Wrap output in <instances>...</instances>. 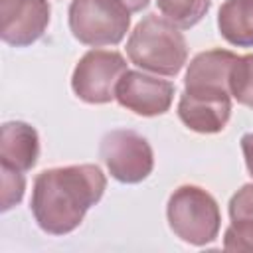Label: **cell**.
<instances>
[{
	"label": "cell",
	"instance_id": "obj_4",
	"mask_svg": "<svg viewBox=\"0 0 253 253\" xmlns=\"http://www.w3.org/2000/svg\"><path fill=\"white\" fill-rule=\"evenodd\" d=\"M69 30L91 47L117 45L130 28V12L119 0H71Z\"/></svg>",
	"mask_w": 253,
	"mask_h": 253
},
{
	"label": "cell",
	"instance_id": "obj_18",
	"mask_svg": "<svg viewBox=\"0 0 253 253\" xmlns=\"http://www.w3.org/2000/svg\"><path fill=\"white\" fill-rule=\"evenodd\" d=\"M241 150H243V158H245V166L253 178V132H245L241 136Z\"/></svg>",
	"mask_w": 253,
	"mask_h": 253
},
{
	"label": "cell",
	"instance_id": "obj_1",
	"mask_svg": "<svg viewBox=\"0 0 253 253\" xmlns=\"http://www.w3.org/2000/svg\"><path fill=\"white\" fill-rule=\"evenodd\" d=\"M107 188V178L97 164H73L43 170L36 176L30 210L38 225L49 235L77 229Z\"/></svg>",
	"mask_w": 253,
	"mask_h": 253
},
{
	"label": "cell",
	"instance_id": "obj_8",
	"mask_svg": "<svg viewBox=\"0 0 253 253\" xmlns=\"http://www.w3.org/2000/svg\"><path fill=\"white\" fill-rule=\"evenodd\" d=\"M237 55L229 49H208L198 53L186 71L184 93L198 99H231L229 73Z\"/></svg>",
	"mask_w": 253,
	"mask_h": 253
},
{
	"label": "cell",
	"instance_id": "obj_9",
	"mask_svg": "<svg viewBox=\"0 0 253 253\" xmlns=\"http://www.w3.org/2000/svg\"><path fill=\"white\" fill-rule=\"evenodd\" d=\"M49 16L47 0H0V38L14 47L32 45L45 34Z\"/></svg>",
	"mask_w": 253,
	"mask_h": 253
},
{
	"label": "cell",
	"instance_id": "obj_3",
	"mask_svg": "<svg viewBox=\"0 0 253 253\" xmlns=\"http://www.w3.org/2000/svg\"><path fill=\"white\" fill-rule=\"evenodd\" d=\"M166 217L176 237L198 247L211 243L221 227V213L215 198L194 184H184L172 192L166 206Z\"/></svg>",
	"mask_w": 253,
	"mask_h": 253
},
{
	"label": "cell",
	"instance_id": "obj_17",
	"mask_svg": "<svg viewBox=\"0 0 253 253\" xmlns=\"http://www.w3.org/2000/svg\"><path fill=\"white\" fill-rule=\"evenodd\" d=\"M223 249L227 251H253V227L229 225L223 235Z\"/></svg>",
	"mask_w": 253,
	"mask_h": 253
},
{
	"label": "cell",
	"instance_id": "obj_19",
	"mask_svg": "<svg viewBox=\"0 0 253 253\" xmlns=\"http://www.w3.org/2000/svg\"><path fill=\"white\" fill-rule=\"evenodd\" d=\"M130 14H134V12H140V10H144L146 6H148V2L150 0H119Z\"/></svg>",
	"mask_w": 253,
	"mask_h": 253
},
{
	"label": "cell",
	"instance_id": "obj_10",
	"mask_svg": "<svg viewBox=\"0 0 253 253\" xmlns=\"http://www.w3.org/2000/svg\"><path fill=\"white\" fill-rule=\"evenodd\" d=\"M40 156L38 130L22 121L4 123L0 128V164L28 172Z\"/></svg>",
	"mask_w": 253,
	"mask_h": 253
},
{
	"label": "cell",
	"instance_id": "obj_11",
	"mask_svg": "<svg viewBox=\"0 0 253 253\" xmlns=\"http://www.w3.org/2000/svg\"><path fill=\"white\" fill-rule=\"evenodd\" d=\"M178 117L194 132L215 134L225 128L231 117V99H198L182 93L178 101Z\"/></svg>",
	"mask_w": 253,
	"mask_h": 253
},
{
	"label": "cell",
	"instance_id": "obj_7",
	"mask_svg": "<svg viewBox=\"0 0 253 253\" xmlns=\"http://www.w3.org/2000/svg\"><path fill=\"white\" fill-rule=\"evenodd\" d=\"M176 87L166 79L148 75L144 71L126 69L117 83L115 99L126 111H132L140 117H158L164 115L174 101Z\"/></svg>",
	"mask_w": 253,
	"mask_h": 253
},
{
	"label": "cell",
	"instance_id": "obj_14",
	"mask_svg": "<svg viewBox=\"0 0 253 253\" xmlns=\"http://www.w3.org/2000/svg\"><path fill=\"white\" fill-rule=\"evenodd\" d=\"M229 93L239 105L253 109V53L235 59L229 73Z\"/></svg>",
	"mask_w": 253,
	"mask_h": 253
},
{
	"label": "cell",
	"instance_id": "obj_2",
	"mask_svg": "<svg viewBox=\"0 0 253 253\" xmlns=\"http://www.w3.org/2000/svg\"><path fill=\"white\" fill-rule=\"evenodd\" d=\"M128 59L142 71L174 77L188 59V43L178 26L164 16H144L126 40Z\"/></svg>",
	"mask_w": 253,
	"mask_h": 253
},
{
	"label": "cell",
	"instance_id": "obj_12",
	"mask_svg": "<svg viewBox=\"0 0 253 253\" xmlns=\"http://www.w3.org/2000/svg\"><path fill=\"white\" fill-rule=\"evenodd\" d=\"M221 38L237 47H253V0H225L217 12Z\"/></svg>",
	"mask_w": 253,
	"mask_h": 253
},
{
	"label": "cell",
	"instance_id": "obj_5",
	"mask_svg": "<svg viewBox=\"0 0 253 253\" xmlns=\"http://www.w3.org/2000/svg\"><path fill=\"white\" fill-rule=\"evenodd\" d=\"M99 154L109 174L123 184H138L154 168V152L148 140L128 128L109 130L101 138Z\"/></svg>",
	"mask_w": 253,
	"mask_h": 253
},
{
	"label": "cell",
	"instance_id": "obj_15",
	"mask_svg": "<svg viewBox=\"0 0 253 253\" xmlns=\"http://www.w3.org/2000/svg\"><path fill=\"white\" fill-rule=\"evenodd\" d=\"M0 172H2V211H8L10 208L22 202L26 190V178L22 170L4 164H0Z\"/></svg>",
	"mask_w": 253,
	"mask_h": 253
},
{
	"label": "cell",
	"instance_id": "obj_6",
	"mask_svg": "<svg viewBox=\"0 0 253 253\" xmlns=\"http://www.w3.org/2000/svg\"><path fill=\"white\" fill-rule=\"evenodd\" d=\"M126 71L125 57L115 49H91L75 65L73 93L89 105H105L115 99L117 83Z\"/></svg>",
	"mask_w": 253,
	"mask_h": 253
},
{
	"label": "cell",
	"instance_id": "obj_16",
	"mask_svg": "<svg viewBox=\"0 0 253 253\" xmlns=\"http://www.w3.org/2000/svg\"><path fill=\"white\" fill-rule=\"evenodd\" d=\"M229 217L233 225L253 227V184H243L229 200Z\"/></svg>",
	"mask_w": 253,
	"mask_h": 253
},
{
	"label": "cell",
	"instance_id": "obj_13",
	"mask_svg": "<svg viewBox=\"0 0 253 253\" xmlns=\"http://www.w3.org/2000/svg\"><path fill=\"white\" fill-rule=\"evenodd\" d=\"M210 4V0H156L160 14L180 30L196 26L208 14Z\"/></svg>",
	"mask_w": 253,
	"mask_h": 253
}]
</instances>
